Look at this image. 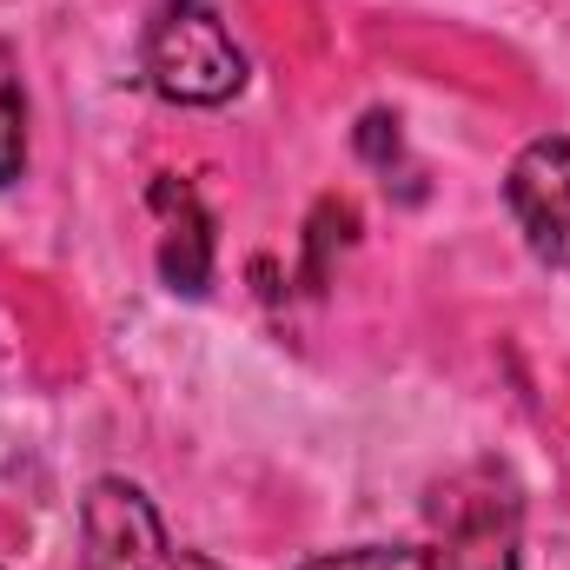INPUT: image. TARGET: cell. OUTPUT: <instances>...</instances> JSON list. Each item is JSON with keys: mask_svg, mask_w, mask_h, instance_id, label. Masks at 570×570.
<instances>
[{"mask_svg": "<svg viewBox=\"0 0 570 570\" xmlns=\"http://www.w3.org/2000/svg\"><path fill=\"white\" fill-rule=\"evenodd\" d=\"M153 206L166 213V239H159V273L173 292L199 298L206 279H213V219L199 206V193L186 179H159L153 186Z\"/></svg>", "mask_w": 570, "mask_h": 570, "instance_id": "obj_4", "label": "cell"}, {"mask_svg": "<svg viewBox=\"0 0 570 570\" xmlns=\"http://www.w3.org/2000/svg\"><path fill=\"white\" fill-rule=\"evenodd\" d=\"M298 570H444V551H431V544H358V551L312 558Z\"/></svg>", "mask_w": 570, "mask_h": 570, "instance_id": "obj_6", "label": "cell"}, {"mask_svg": "<svg viewBox=\"0 0 570 570\" xmlns=\"http://www.w3.org/2000/svg\"><path fill=\"white\" fill-rule=\"evenodd\" d=\"M444 570H518V544L511 524H498V504L458 524V538L444 544Z\"/></svg>", "mask_w": 570, "mask_h": 570, "instance_id": "obj_5", "label": "cell"}, {"mask_svg": "<svg viewBox=\"0 0 570 570\" xmlns=\"http://www.w3.org/2000/svg\"><path fill=\"white\" fill-rule=\"evenodd\" d=\"M80 570H219L199 551H179L146 504L140 484L100 478L80 504Z\"/></svg>", "mask_w": 570, "mask_h": 570, "instance_id": "obj_2", "label": "cell"}, {"mask_svg": "<svg viewBox=\"0 0 570 570\" xmlns=\"http://www.w3.org/2000/svg\"><path fill=\"white\" fill-rule=\"evenodd\" d=\"M27 166V107H20V87L0 80V186H13Z\"/></svg>", "mask_w": 570, "mask_h": 570, "instance_id": "obj_7", "label": "cell"}, {"mask_svg": "<svg viewBox=\"0 0 570 570\" xmlns=\"http://www.w3.org/2000/svg\"><path fill=\"white\" fill-rule=\"evenodd\" d=\"M146 87L173 107H226L246 87V53L206 0H159L140 40Z\"/></svg>", "mask_w": 570, "mask_h": 570, "instance_id": "obj_1", "label": "cell"}, {"mask_svg": "<svg viewBox=\"0 0 570 570\" xmlns=\"http://www.w3.org/2000/svg\"><path fill=\"white\" fill-rule=\"evenodd\" d=\"M504 199L524 226V246L544 266H570V140H531L511 159Z\"/></svg>", "mask_w": 570, "mask_h": 570, "instance_id": "obj_3", "label": "cell"}]
</instances>
